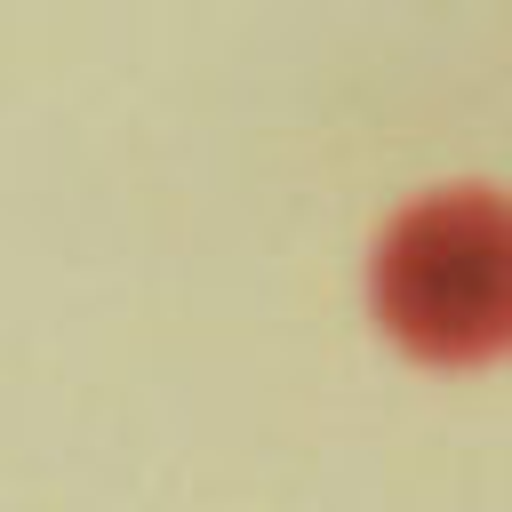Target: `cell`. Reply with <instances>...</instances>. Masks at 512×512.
Here are the masks:
<instances>
[{
  "label": "cell",
  "instance_id": "obj_1",
  "mask_svg": "<svg viewBox=\"0 0 512 512\" xmlns=\"http://www.w3.org/2000/svg\"><path fill=\"white\" fill-rule=\"evenodd\" d=\"M376 312L400 344L472 360L512 344V200L496 192H424L408 200L368 264Z\"/></svg>",
  "mask_w": 512,
  "mask_h": 512
}]
</instances>
